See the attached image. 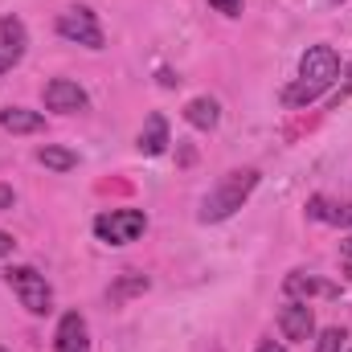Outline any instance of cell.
I'll return each mask as SVG.
<instances>
[{"instance_id": "obj_13", "label": "cell", "mask_w": 352, "mask_h": 352, "mask_svg": "<svg viewBox=\"0 0 352 352\" xmlns=\"http://www.w3.org/2000/svg\"><path fill=\"white\" fill-rule=\"evenodd\" d=\"M307 213H311L316 221H328V226H352V201L311 197V201H307Z\"/></svg>"}, {"instance_id": "obj_16", "label": "cell", "mask_w": 352, "mask_h": 352, "mask_svg": "<svg viewBox=\"0 0 352 352\" xmlns=\"http://www.w3.org/2000/svg\"><path fill=\"white\" fill-rule=\"evenodd\" d=\"M148 291V278L144 274H123L119 287H111V303H123L127 295H144Z\"/></svg>"}, {"instance_id": "obj_5", "label": "cell", "mask_w": 352, "mask_h": 352, "mask_svg": "<svg viewBox=\"0 0 352 352\" xmlns=\"http://www.w3.org/2000/svg\"><path fill=\"white\" fill-rule=\"evenodd\" d=\"M58 37H66L74 45H87V50H102V25L94 21L90 8H66L58 16Z\"/></svg>"}, {"instance_id": "obj_11", "label": "cell", "mask_w": 352, "mask_h": 352, "mask_svg": "<svg viewBox=\"0 0 352 352\" xmlns=\"http://www.w3.org/2000/svg\"><path fill=\"white\" fill-rule=\"evenodd\" d=\"M184 119H188V127H197V131H213V127L221 123V107H217V98L201 94V98H188V102H184Z\"/></svg>"}, {"instance_id": "obj_9", "label": "cell", "mask_w": 352, "mask_h": 352, "mask_svg": "<svg viewBox=\"0 0 352 352\" xmlns=\"http://www.w3.org/2000/svg\"><path fill=\"white\" fill-rule=\"evenodd\" d=\"M45 107H50V111H62V115H74V111H87L90 98L78 82L54 78V82H45Z\"/></svg>"}, {"instance_id": "obj_19", "label": "cell", "mask_w": 352, "mask_h": 352, "mask_svg": "<svg viewBox=\"0 0 352 352\" xmlns=\"http://www.w3.org/2000/svg\"><path fill=\"white\" fill-rule=\"evenodd\" d=\"M349 94H352V66H349V74H344V82H336V94H332V102L340 107V102H344Z\"/></svg>"}, {"instance_id": "obj_22", "label": "cell", "mask_w": 352, "mask_h": 352, "mask_svg": "<svg viewBox=\"0 0 352 352\" xmlns=\"http://www.w3.org/2000/svg\"><path fill=\"white\" fill-rule=\"evenodd\" d=\"M12 201H16V197H12V188H8V184H0V209H12Z\"/></svg>"}, {"instance_id": "obj_24", "label": "cell", "mask_w": 352, "mask_h": 352, "mask_svg": "<svg viewBox=\"0 0 352 352\" xmlns=\"http://www.w3.org/2000/svg\"><path fill=\"white\" fill-rule=\"evenodd\" d=\"M0 352H8V349H0Z\"/></svg>"}, {"instance_id": "obj_7", "label": "cell", "mask_w": 352, "mask_h": 352, "mask_svg": "<svg viewBox=\"0 0 352 352\" xmlns=\"http://www.w3.org/2000/svg\"><path fill=\"white\" fill-rule=\"evenodd\" d=\"M278 332H283L287 340H295V344H307V340L316 336V311H311L307 303L291 299L287 307H278Z\"/></svg>"}, {"instance_id": "obj_12", "label": "cell", "mask_w": 352, "mask_h": 352, "mask_svg": "<svg viewBox=\"0 0 352 352\" xmlns=\"http://www.w3.org/2000/svg\"><path fill=\"white\" fill-rule=\"evenodd\" d=\"M0 127L12 135H33V131H45V115L25 111V107H8V111H0Z\"/></svg>"}, {"instance_id": "obj_18", "label": "cell", "mask_w": 352, "mask_h": 352, "mask_svg": "<svg viewBox=\"0 0 352 352\" xmlns=\"http://www.w3.org/2000/svg\"><path fill=\"white\" fill-rule=\"evenodd\" d=\"M217 12H226V16H242V0H209Z\"/></svg>"}, {"instance_id": "obj_20", "label": "cell", "mask_w": 352, "mask_h": 352, "mask_svg": "<svg viewBox=\"0 0 352 352\" xmlns=\"http://www.w3.org/2000/svg\"><path fill=\"white\" fill-rule=\"evenodd\" d=\"M340 266H344V274L352 278V238H344V242H340Z\"/></svg>"}, {"instance_id": "obj_17", "label": "cell", "mask_w": 352, "mask_h": 352, "mask_svg": "<svg viewBox=\"0 0 352 352\" xmlns=\"http://www.w3.org/2000/svg\"><path fill=\"white\" fill-rule=\"evenodd\" d=\"M344 328H324L320 340H316V352H344Z\"/></svg>"}, {"instance_id": "obj_21", "label": "cell", "mask_w": 352, "mask_h": 352, "mask_svg": "<svg viewBox=\"0 0 352 352\" xmlns=\"http://www.w3.org/2000/svg\"><path fill=\"white\" fill-rule=\"evenodd\" d=\"M12 246H16V242H12V234H4V230H0V258H8V254H12Z\"/></svg>"}, {"instance_id": "obj_3", "label": "cell", "mask_w": 352, "mask_h": 352, "mask_svg": "<svg viewBox=\"0 0 352 352\" xmlns=\"http://www.w3.org/2000/svg\"><path fill=\"white\" fill-rule=\"evenodd\" d=\"M4 283L12 287V295L21 299V307L29 316H50L54 311V291H50V283H45L41 270H33V266H8Z\"/></svg>"}, {"instance_id": "obj_14", "label": "cell", "mask_w": 352, "mask_h": 352, "mask_svg": "<svg viewBox=\"0 0 352 352\" xmlns=\"http://www.w3.org/2000/svg\"><path fill=\"white\" fill-rule=\"evenodd\" d=\"M168 148V119L164 115H148L144 131H140V152L144 156H160Z\"/></svg>"}, {"instance_id": "obj_10", "label": "cell", "mask_w": 352, "mask_h": 352, "mask_svg": "<svg viewBox=\"0 0 352 352\" xmlns=\"http://www.w3.org/2000/svg\"><path fill=\"white\" fill-rule=\"evenodd\" d=\"M54 352H90V332L87 320L78 311H66L58 320V336H54Z\"/></svg>"}, {"instance_id": "obj_15", "label": "cell", "mask_w": 352, "mask_h": 352, "mask_svg": "<svg viewBox=\"0 0 352 352\" xmlns=\"http://www.w3.org/2000/svg\"><path fill=\"white\" fill-rule=\"evenodd\" d=\"M37 164H45L50 173H74L78 168V152L58 148V144H45V148H37Z\"/></svg>"}, {"instance_id": "obj_8", "label": "cell", "mask_w": 352, "mask_h": 352, "mask_svg": "<svg viewBox=\"0 0 352 352\" xmlns=\"http://www.w3.org/2000/svg\"><path fill=\"white\" fill-rule=\"evenodd\" d=\"M25 45H29L25 21L21 16H0V74H8L25 58Z\"/></svg>"}, {"instance_id": "obj_1", "label": "cell", "mask_w": 352, "mask_h": 352, "mask_svg": "<svg viewBox=\"0 0 352 352\" xmlns=\"http://www.w3.org/2000/svg\"><path fill=\"white\" fill-rule=\"evenodd\" d=\"M340 82V54L332 45H311L299 62V82L283 90V102L287 107H303V102H316L324 90H332Z\"/></svg>"}, {"instance_id": "obj_23", "label": "cell", "mask_w": 352, "mask_h": 352, "mask_svg": "<svg viewBox=\"0 0 352 352\" xmlns=\"http://www.w3.org/2000/svg\"><path fill=\"white\" fill-rule=\"evenodd\" d=\"M258 352H287V349H283V344H274V340H263V344H258Z\"/></svg>"}, {"instance_id": "obj_4", "label": "cell", "mask_w": 352, "mask_h": 352, "mask_svg": "<svg viewBox=\"0 0 352 352\" xmlns=\"http://www.w3.org/2000/svg\"><path fill=\"white\" fill-rule=\"evenodd\" d=\"M144 230H148V213L144 209H107V213L94 217V234L107 246H131Z\"/></svg>"}, {"instance_id": "obj_6", "label": "cell", "mask_w": 352, "mask_h": 352, "mask_svg": "<svg viewBox=\"0 0 352 352\" xmlns=\"http://www.w3.org/2000/svg\"><path fill=\"white\" fill-rule=\"evenodd\" d=\"M283 291L291 295V299H340V283H332V278H320V274H307V270H291L287 274V283H283Z\"/></svg>"}, {"instance_id": "obj_2", "label": "cell", "mask_w": 352, "mask_h": 352, "mask_svg": "<svg viewBox=\"0 0 352 352\" xmlns=\"http://www.w3.org/2000/svg\"><path fill=\"white\" fill-rule=\"evenodd\" d=\"M258 188V168H234V173H226L217 180V188H209V197L201 201V221L205 226H213V221H226V217H234L238 209H242V201L250 197Z\"/></svg>"}]
</instances>
